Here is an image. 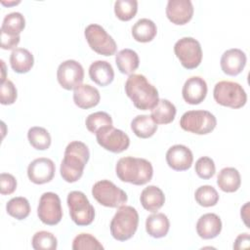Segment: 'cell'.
<instances>
[{"instance_id":"1","label":"cell","mask_w":250,"mask_h":250,"mask_svg":"<svg viewBox=\"0 0 250 250\" xmlns=\"http://www.w3.org/2000/svg\"><path fill=\"white\" fill-rule=\"evenodd\" d=\"M89 158L90 151L84 143L70 142L64 149L63 159L60 167L62 178L67 183L77 182L82 177Z\"/></svg>"},{"instance_id":"2","label":"cell","mask_w":250,"mask_h":250,"mask_svg":"<svg viewBox=\"0 0 250 250\" xmlns=\"http://www.w3.org/2000/svg\"><path fill=\"white\" fill-rule=\"evenodd\" d=\"M125 93L141 110L152 109L158 103V91L143 74H131L125 82Z\"/></svg>"},{"instance_id":"3","label":"cell","mask_w":250,"mask_h":250,"mask_svg":"<svg viewBox=\"0 0 250 250\" xmlns=\"http://www.w3.org/2000/svg\"><path fill=\"white\" fill-rule=\"evenodd\" d=\"M115 173L124 183L143 186L151 180L153 168L151 163L145 158L126 156L117 161Z\"/></svg>"},{"instance_id":"4","label":"cell","mask_w":250,"mask_h":250,"mask_svg":"<svg viewBox=\"0 0 250 250\" xmlns=\"http://www.w3.org/2000/svg\"><path fill=\"white\" fill-rule=\"evenodd\" d=\"M139 225V214L132 206L122 205L114 214L110 222V233L118 241L130 239Z\"/></svg>"},{"instance_id":"5","label":"cell","mask_w":250,"mask_h":250,"mask_svg":"<svg viewBox=\"0 0 250 250\" xmlns=\"http://www.w3.org/2000/svg\"><path fill=\"white\" fill-rule=\"evenodd\" d=\"M213 97L217 104L230 108H240L247 102V95L243 87L232 81H220L215 84Z\"/></svg>"},{"instance_id":"6","label":"cell","mask_w":250,"mask_h":250,"mask_svg":"<svg viewBox=\"0 0 250 250\" xmlns=\"http://www.w3.org/2000/svg\"><path fill=\"white\" fill-rule=\"evenodd\" d=\"M216 125L215 115L208 110H188L180 119V126L183 130L196 135L209 134Z\"/></svg>"},{"instance_id":"7","label":"cell","mask_w":250,"mask_h":250,"mask_svg":"<svg viewBox=\"0 0 250 250\" xmlns=\"http://www.w3.org/2000/svg\"><path fill=\"white\" fill-rule=\"evenodd\" d=\"M66 203L70 218L77 226H89L93 223L95 219V209L85 193L79 190L69 192Z\"/></svg>"},{"instance_id":"8","label":"cell","mask_w":250,"mask_h":250,"mask_svg":"<svg viewBox=\"0 0 250 250\" xmlns=\"http://www.w3.org/2000/svg\"><path fill=\"white\" fill-rule=\"evenodd\" d=\"M92 195L98 203L110 208L120 207L128 200L126 192L108 180L97 182L92 188Z\"/></svg>"},{"instance_id":"9","label":"cell","mask_w":250,"mask_h":250,"mask_svg":"<svg viewBox=\"0 0 250 250\" xmlns=\"http://www.w3.org/2000/svg\"><path fill=\"white\" fill-rule=\"evenodd\" d=\"M84 35L90 48L96 53L106 57L116 53L117 45L114 39L101 25L89 24L84 30Z\"/></svg>"},{"instance_id":"10","label":"cell","mask_w":250,"mask_h":250,"mask_svg":"<svg viewBox=\"0 0 250 250\" xmlns=\"http://www.w3.org/2000/svg\"><path fill=\"white\" fill-rule=\"evenodd\" d=\"M174 53L187 69L196 68L202 61L200 43L192 37H183L174 45Z\"/></svg>"},{"instance_id":"11","label":"cell","mask_w":250,"mask_h":250,"mask_svg":"<svg viewBox=\"0 0 250 250\" xmlns=\"http://www.w3.org/2000/svg\"><path fill=\"white\" fill-rule=\"evenodd\" d=\"M98 144L113 153H120L126 150L130 146V138L122 130L116 129L113 126H106L101 128L96 133Z\"/></svg>"},{"instance_id":"12","label":"cell","mask_w":250,"mask_h":250,"mask_svg":"<svg viewBox=\"0 0 250 250\" xmlns=\"http://www.w3.org/2000/svg\"><path fill=\"white\" fill-rule=\"evenodd\" d=\"M37 215L40 221L48 226L59 224L62 218V209L61 199L55 192H44L37 207Z\"/></svg>"},{"instance_id":"13","label":"cell","mask_w":250,"mask_h":250,"mask_svg":"<svg viewBox=\"0 0 250 250\" xmlns=\"http://www.w3.org/2000/svg\"><path fill=\"white\" fill-rule=\"evenodd\" d=\"M57 78L63 89L74 90L84 79L83 66L74 60L64 61L58 67Z\"/></svg>"},{"instance_id":"14","label":"cell","mask_w":250,"mask_h":250,"mask_svg":"<svg viewBox=\"0 0 250 250\" xmlns=\"http://www.w3.org/2000/svg\"><path fill=\"white\" fill-rule=\"evenodd\" d=\"M56 166L53 160L46 157H39L31 161L27 167L28 179L36 185H43L53 180Z\"/></svg>"},{"instance_id":"15","label":"cell","mask_w":250,"mask_h":250,"mask_svg":"<svg viewBox=\"0 0 250 250\" xmlns=\"http://www.w3.org/2000/svg\"><path fill=\"white\" fill-rule=\"evenodd\" d=\"M193 11L190 0H169L166 6L168 20L177 25L188 23L193 16Z\"/></svg>"},{"instance_id":"16","label":"cell","mask_w":250,"mask_h":250,"mask_svg":"<svg viewBox=\"0 0 250 250\" xmlns=\"http://www.w3.org/2000/svg\"><path fill=\"white\" fill-rule=\"evenodd\" d=\"M193 155L191 150L184 145H175L166 152V162L175 171H186L191 167Z\"/></svg>"},{"instance_id":"17","label":"cell","mask_w":250,"mask_h":250,"mask_svg":"<svg viewBox=\"0 0 250 250\" xmlns=\"http://www.w3.org/2000/svg\"><path fill=\"white\" fill-rule=\"evenodd\" d=\"M246 61V55L242 50L232 48L224 52L220 64L224 73L229 76H236L244 69Z\"/></svg>"},{"instance_id":"18","label":"cell","mask_w":250,"mask_h":250,"mask_svg":"<svg viewBox=\"0 0 250 250\" xmlns=\"http://www.w3.org/2000/svg\"><path fill=\"white\" fill-rule=\"evenodd\" d=\"M207 90V84L203 78L191 76L186 80L183 86V99L189 104H199L206 98Z\"/></svg>"},{"instance_id":"19","label":"cell","mask_w":250,"mask_h":250,"mask_svg":"<svg viewBox=\"0 0 250 250\" xmlns=\"http://www.w3.org/2000/svg\"><path fill=\"white\" fill-rule=\"evenodd\" d=\"M222 230V221L217 214L206 213L196 223V232L203 239L217 237Z\"/></svg>"},{"instance_id":"20","label":"cell","mask_w":250,"mask_h":250,"mask_svg":"<svg viewBox=\"0 0 250 250\" xmlns=\"http://www.w3.org/2000/svg\"><path fill=\"white\" fill-rule=\"evenodd\" d=\"M101 100L100 92L97 88L89 84H81L74 89L73 102L83 109H88L96 106Z\"/></svg>"},{"instance_id":"21","label":"cell","mask_w":250,"mask_h":250,"mask_svg":"<svg viewBox=\"0 0 250 250\" xmlns=\"http://www.w3.org/2000/svg\"><path fill=\"white\" fill-rule=\"evenodd\" d=\"M89 76L93 82L104 87L114 79V71L111 64L106 61H95L89 66Z\"/></svg>"},{"instance_id":"22","label":"cell","mask_w":250,"mask_h":250,"mask_svg":"<svg viewBox=\"0 0 250 250\" xmlns=\"http://www.w3.org/2000/svg\"><path fill=\"white\" fill-rule=\"evenodd\" d=\"M140 201L146 210L149 212H156L164 205L165 195L158 187L148 186L141 192Z\"/></svg>"},{"instance_id":"23","label":"cell","mask_w":250,"mask_h":250,"mask_svg":"<svg viewBox=\"0 0 250 250\" xmlns=\"http://www.w3.org/2000/svg\"><path fill=\"white\" fill-rule=\"evenodd\" d=\"M170 229L168 217L163 213L149 215L146 220V230L153 238H161L167 235Z\"/></svg>"},{"instance_id":"24","label":"cell","mask_w":250,"mask_h":250,"mask_svg":"<svg viewBox=\"0 0 250 250\" xmlns=\"http://www.w3.org/2000/svg\"><path fill=\"white\" fill-rule=\"evenodd\" d=\"M34 63L33 55L25 48H16L10 56V64L17 73L28 72Z\"/></svg>"},{"instance_id":"25","label":"cell","mask_w":250,"mask_h":250,"mask_svg":"<svg viewBox=\"0 0 250 250\" xmlns=\"http://www.w3.org/2000/svg\"><path fill=\"white\" fill-rule=\"evenodd\" d=\"M217 185L225 192H234L241 185L240 174L233 167L223 168L217 177Z\"/></svg>"},{"instance_id":"26","label":"cell","mask_w":250,"mask_h":250,"mask_svg":"<svg viewBox=\"0 0 250 250\" xmlns=\"http://www.w3.org/2000/svg\"><path fill=\"white\" fill-rule=\"evenodd\" d=\"M150 117L156 124H169L176 116V106L165 99H159L156 105L150 109Z\"/></svg>"},{"instance_id":"27","label":"cell","mask_w":250,"mask_h":250,"mask_svg":"<svg viewBox=\"0 0 250 250\" xmlns=\"http://www.w3.org/2000/svg\"><path fill=\"white\" fill-rule=\"evenodd\" d=\"M157 33L156 24L149 19H140L132 26L133 38L141 43L150 42Z\"/></svg>"},{"instance_id":"28","label":"cell","mask_w":250,"mask_h":250,"mask_svg":"<svg viewBox=\"0 0 250 250\" xmlns=\"http://www.w3.org/2000/svg\"><path fill=\"white\" fill-rule=\"evenodd\" d=\"M115 63L118 70L123 74H132L140 64L138 54L132 49H123L115 56Z\"/></svg>"},{"instance_id":"29","label":"cell","mask_w":250,"mask_h":250,"mask_svg":"<svg viewBox=\"0 0 250 250\" xmlns=\"http://www.w3.org/2000/svg\"><path fill=\"white\" fill-rule=\"evenodd\" d=\"M131 129L137 137L141 139H147L155 134L157 130V124L152 120L150 115L142 114L137 115L132 120Z\"/></svg>"},{"instance_id":"30","label":"cell","mask_w":250,"mask_h":250,"mask_svg":"<svg viewBox=\"0 0 250 250\" xmlns=\"http://www.w3.org/2000/svg\"><path fill=\"white\" fill-rule=\"evenodd\" d=\"M25 26L24 17L19 12H12L6 15L1 25V32L11 36H18Z\"/></svg>"},{"instance_id":"31","label":"cell","mask_w":250,"mask_h":250,"mask_svg":"<svg viewBox=\"0 0 250 250\" xmlns=\"http://www.w3.org/2000/svg\"><path fill=\"white\" fill-rule=\"evenodd\" d=\"M27 139L31 146L37 150H46L50 147L52 139L50 133L43 127L34 126L27 132Z\"/></svg>"},{"instance_id":"32","label":"cell","mask_w":250,"mask_h":250,"mask_svg":"<svg viewBox=\"0 0 250 250\" xmlns=\"http://www.w3.org/2000/svg\"><path fill=\"white\" fill-rule=\"evenodd\" d=\"M6 211L11 217L17 220H23L30 213V205L25 197H13L6 204Z\"/></svg>"},{"instance_id":"33","label":"cell","mask_w":250,"mask_h":250,"mask_svg":"<svg viewBox=\"0 0 250 250\" xmlns=\"http://www.w3.org/2000/svg\"><path fill=\"white\" fill-rule=\"evenodd\" d=\"M138 12L137 0H116L114 2L115 16L123 21L132 20Z\"/></svg>"},{"instance_id":"34","label":"cell","mask_w":250,"mask_h":250,"mask_svg":"<svg viewBox=\"0 0 250 250\" xmlns=\"http://www.w3.org/2000/svg\"><path fill=\"white\" fill-rule=\"evenodd\" d=\"M195 201L203 207L215 206L219 201V194L215 188L209 185L199 187L194 193Z\"/></svg>"},{"instance_id":"35","label":"cell","mask_w":250,"mask_h":250,"mask_svg":"<svg viewBox=\"0 0 250 250\" xmlns=\"http://www.w3.org/2000/svg\"><path fill=\"white\" fill-rule=\"evenodd\" d=\"M85 125L89 132L96 134L103 127L112 126V119L108 113L104 111H97L86 117Z\"/></svg>"},{"instance_id":"36","label":"cell","mask_w":250,"mask_h":250,"mask_svg":"<svg viewBox=\"0 0 250 250\" xmlns=\"http://www.w3.org/2000/svg\"><path fill=\"white\" fill-rule=\"evenodd\" d=\"M31 244L35 250H55L58 247V240L52 232L41 230L33 235Z\"/></svg>"},{"instance_id":"37","label":"cell","mask_w":250,"mask_h":250,"mask_svg":"<svg viewBox=\"0 0 250 250\" xmlns=\"http://www.w3.org/2000/svg\"><path fill=\"white\" fill-rule=\"evenodd\" d=\"M73 250H87V249H104V246L99 240L90 233H80L76 235L72 241Z\"/></svg>"},{"instance_id":"38","label":"cell","mask_w":250,"mask_h":250,"mask_svg":"<svg viewBox=\"0 0 250 250\" xmlns=\"http://www.w3.org/2000/svg\"><path fill=\"white\" fill-rule=\"evenodd\" d=\"M195 172L197 176L203 180L211 179L216 172L214 160L208 156H202L195 162Z\"/></svg>"},{"instance_id":"39","label":"cell","mask_w":250,"mask_h":250,"mask_svg":"<svg viewBox=\"0 0 250 250\" xmlns=\"http://www.w3.org/2000/svg\"><path fill=\"white\" fill-rule=\"evenodd\" d=\"M18 97L17 88L11 80H6L0 86V103L8 105L16 102Z\"/></svg>"},{"instance_id":"40","label":"cell","mask_w":250,"mask_h":250,"mask_svg":"<svg viewBox=\"0 0 250 250\" xmlns=\"http://www.w3.org/2000/svg\"><path fill=\"white\" fill-rule=\"evenodd\" d=\"M17 188L16 178L9 173H1L0 175V192L3 195L12 194Z\"/></svg>"},{"instance_id":"41","label":"cell","mask_w":250,"mask_h":250,"mask_svg":"<svg viewBox=\"0 0 250 250\" xmlns=\"http://www.w3.org/2000/svg\"><path fill=\"white\" fill-rule=\"evenodd\" d=\"M20 35L11 36L4 32H1V48L4 50H14L20 43Z\"/></svg>"},{"instance_id":"42","label":"cell","mask_w":250,"mask_h":250,"mask_svg":"<svg viewBox=\"0 0 250 250\" xmlns=\"http://www.w3.org/2000/svg\"><path fill=\"white\" fill-rule=\"evenodd\" d=\"M249 242H250V237H249V233L245 232V233H240L234 243H233V249H245L249 247Z\"/></svg>"},{"instance_id":"43","label":"cell","mask_w":250,"mask_h":250,"mask_svg":"<svg viewBox=\"0 0 250 250\" xmlns=\"http://www.w3.org/2000/svg\"><path fill=\"white\" fill-rule=\"evenodd\" d=\"M248 207H249V202H246L245 205L241 208V212H240L241 219H243V221H244L245 225L247 226V228H249V227H248V223H247V219H248V215H247V213H248Z\"/></svg>"},{"instance_id":"44","label":"cell","mask_w":250,"mask_h":250,"mask_svg":"<svg viewBox=\"0 0 250 250\" xmlns=\"http://www.w3.org/2000/svg\"><path fill=\"white\" fill-rule=\"evenodd\" d=\"M1 63H2V67H3V75H2V78H1V83H3L6 80H5V63L2 60H1Z\"/></svg>"},{"instance_id":"45","label":"cell","mask_w":250,"mask_h":250,"mask_svg":"<svg viewBox=\"0 0 250 250\" xmlns=\"http://www.w3.org/2000/svg\"><path fill=\"white\" fill-rule=\"evenodd\" d=\"M21 1H13V2H8V3H6V2H4V1H1V3L3 4V5H7V6H11V5H17V4H19Z\"/></svg>"}]
</instances>
